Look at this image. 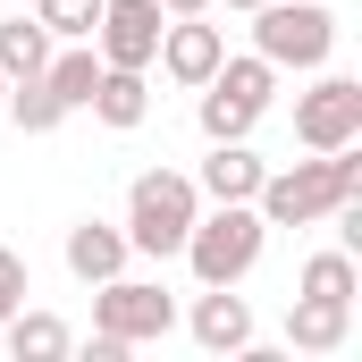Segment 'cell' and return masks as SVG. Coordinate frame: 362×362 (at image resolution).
I'll list each match as a JSON object with an SVG mask.
<instances>
[{
  "instance_id": "cell-1",
  "label": "cell",
  "mask_w": 362,
  "mask_h": 362,
  "mask_svg": "<svg viewBox=\"0 0 362 362\" xmlns=\"http://www.w3.org/2000/svg\"><path fill=\"white\" fill-rule=\"evenodd\" d=\"M346 194H362V152L354 144L312 152V160H295V169H270L262 194H253V211H262V228H320Z\"/></svg>"
},
{
  "instance_id": "cell-2",
  "label": "cell",
  "mask_w": 362,
  "mask_h": 362,
  "mask_svg": "<svg viewBox=\"0 0 362 362\" xmlns=\"http://www.w3.org/2000/svg\"><path fill=\"white\" fill-rule=\"evenodd\" d=\"M262 245H270V228H262L253 202H211V211H194L177 253H185V270L202 286H245L253 262H262Z\"/></svg>"
},
{
  "instance_id": "cell-3",
  "label": "cell",
  "mask_w": 362,
  "mask_h": 362,
  "mask_svg": "<svg viewBox=\"0 0 362 362\" xmlns=\"http://www.w3.org/2000/svg\"><path fill=\"white\" fill-rule=\"evenodd\" d=\"M194 211H202V194L185 169H144V177L127 185V253H152V262H169L185 245V228H194Z\"/></svg>"
},
{
  "instance_id": "cell-4",
  "label": "cell",
  "mask_w": 362,
  "mask_h": 362,
  "mask_svg": "<svg viewBox=\"0 0 362 362\" xmlns=\"http://www.w3.org/2000/svg\"><path fill=\"white\" fill-rule=\"evenodd\" d=\"M253 51L270 59L278 76H286V68H295V76L329 68V51H337V8H320V0H262V8H253Z\"/></svg>"
},
{
  "instance_id": "cell-5",
  "label": "cell",
  "mask_w": 362,
  "mask_h": 362,
  "mask_svg": "<svg viewBox=\"0 0 362 362\" xmlns=\"http://www.w3.org/2000/svg\"><path fill=\"white\" fill-rule=\"evenodd\" d=\"M93 329H110V337H127V346H152V337L177 329V303H169V286L118 270V278L93 286Z\"/></svg>"
},
{
  "instance_id": "cell-6",
  "label": "cell",
  "mask_w": 362,
  "mask_h": 362,
  "mask_svg": "<svg viewBox=\"0 0 362 362\" xmlns=\"http://www.w3.org/2000/svg\"><path fill=\"white\" fill-rule=\"evenodd\" d=\"M295 144H303V152L362 144V85L354 76H320L312 93H295Z\"/></svg>"
},
{
  "instance_id": "cell-7",
  "label": "cell",
  "mask_w": 362,
  "mask_h": 362,
  "mask_svg": "<svg viewBox=\"0 0 362 362\" xmlns=\"http://www.w3.org/2000/svg\"><path fill=\"white\" fill-rule=\"evenodd\" d=\"M160 25H169L160 0H101V17H93V51H101V68H152Z\"/></svg>"
},
{
  "instance_id": "cell-8",
  "label": "cell",
  "mask_w": 362,
  "mask_h": 362,
  "mask_svg": "<svg viewBox=\"0 0 362 362\" xmlns=\"http://www.w3.org/2000/svg\"><path fill=\"white\" fill-rule=\"evenodd\" d=\"M152 59H160V76H169V85H194V93H202V85H211V68L228 59V34H219L211 17H169Z\"/></svg>"
},
{
  "instance_id": "cell-9",
  "label": "cell",
  "mask_w": 362,
  "mask_h": 362,
  "mask_svg": "<svg viewBox=\"0 0 362 362\" xmlns=\"http://www.w3.org/2000/svg\"><path fill=\"white\" fill-rule=\"evenodd\" d=\"M185 329H194L202 354H253V303H245L236 286H202Z\"/></svg>"
},
{
  "instance_id": "cell-10",
  "label": "cell",
  "mask_w": 362,
  "mask_h": 362,
  "mask_svg": "<svg viewBox=\"0 0 362 362\" xmlns=\"http://www.w3.org/2000/svg\"><path fill=\"white\" fill-rule=\"evenodd\" d=\"M262 177H270V169H262V160H253V144L236 135V144H211V160L194 169V194H202V202H253Z\"/></svg>"
},
{
  "instance_id": "cell-11",
  "label": "cell",
  "mask_w": 362,
  "mask_h": 362,
  "mask_svg": "<svg viewBox=\"0 0 362 362\" xmlns=\"http://www.w3.org/2000/svg\"><path fill=\"white\" fill-rule=\"evenodd\" d=\"M85 110L101 118V127H144L152 118V68H101L93 76V93H85Z\"/></svg>"
},
{
  "instance_id": "cell-12",
  "label": "cell",
  "mask_w": 362,
  "mask_h": 362,
  "mask_svg": "<svg viewBox=\"0 0 362 362\" xmlns=\"http://www.w3.org/2000/svg\"><path fill=\"white\" fill-rule=\"evenodd\" d=\"M354 337V303H329V295H295L286 303V346L295 354H337Z\"/></svg>"
},
{
  "instance_id": "cell-13",
  "label": "cell",
  "mask_w": 362,
  "mask_h": 362,
  "mask_svg": "<svg viewBox=\"0 0 362 362\" xmlns=\"http://www.w3.org/2000/svg\"><path fill=\"white\" fill-rule=\"evenodd\" d=\"M68 270L85 278V286L118 278V270H127V228H110V219H76V228H68Z\"/></svg>"
},
{
  "instance_id": "cell-14",
  "label": "cell",
  "mask_w": 362,
  "mask_h": 362,
  "mask_svg": "<svg viewBox=\"0 0 362 362\" xmlns=\"http://www.w3.org/2000/svg\"><path fill=\"white\" fill-rule=\"evenodd\" d=\"M0 337H8V354H17V362H59L68 346H76L59 312H25V303H17V312L0 320Z\"/></svg>"
},
{
  "instance_id": "cell-15",
  "label": "cell",
  "mask_w": 362,
  "mask_h": 362,
  "mask_svg": "<svg viewBox=\"0 0 362 362\" xmlns=\"http://www.w3.org/2000/svg\"><path fill=\"white\" fill-rule=\"evenodd\" d=\"M211 85L228 93V101H245V110L262 118V110L278 101V68L262 59V51H245V59H219V68H211Z\"/></svg>"
},
{
  "instance_id": "cell-16",
  "label": "cell",
  "mask_w": 362,
  "mask_h": 362,
  "mask_svg": "<svg viewBox=\"0 0 362 362\" xmlns=\"http://www.w3.org/2000/svg\"><path fill=\"white\" fill-rule=\"evenodd\" d=\"M295 295H329V303H354V295H362V270H354V253H346V245L312 253V262H303V278H295Z\"/></svg>"
},
{
  "instance_id": "cell-17",
  "label": "cell",
  "mask_w": 362,
  "mask_h": 362,
  "mask_svg": "<svg viewBox=\"0 0 362 362\" xmlns=\"http://www.w3.org/2000/svg\"><path fill=\"white\" fill-rule=\"evenodd\" d=\"M93 76H101V51H93V42H68V51H51V59H42V85L59 93L68 110H85Z\"/></svg>"
},
{
  "instance_id": "cell-18",
  "label": "cell",
  "mask_w": 362,
  "mask_h": 362,
  "mask_svg": "<svg viewBox=\"0 0 362 362\" xmlns=\"http://www.w3.org/2000/svg\"><path fill=\"white\" fill-rule=\"evenodd\" d=\"M42 59H51V34L34 25V17H0V76L17 85V76H42Z\"/></svg>"
},
{
  "instance_id": "cell-19",
  "label": "cell",
  "mask_w": 362,
  "mask_h": 362,
  "mask_svg": "<svg viewBox=\"0 0 362 362\" xmlns=\"http://www.w3.org/2000/svg\"><path fill=\"white\" fill-rule=\"evenodd\" d=\"M0 118H17L25 135H51V127L68 118V101L42 85V76H17V85H8V101H0Z\"/></svg>"
},
{
  "instance_id": "cell-20",
  "label": "cell",
  "mask_w": 362,
  "mask_h": 362,
  "mask_svg": "<svg viewBox=\"0 0 362 362\" xmlns=\"http://www.w3.org/2000/svg\"><path fill=\"white\" fill-rule=\"evenodd\" d=\"M93 17H101V0H34V25L51 42H93Z\"/></svg>"
},
{
  "instance_id": "cell-21",
  "label": "cell",
  "mask_w": 362,
  "mask_h": 362,
  "mask_svg": "<svg viewBox=\"0 0 362 362\" xmlns=\"http://www.w3.org/2000/svg\"><path fill=\"white\" fill-rule=\"evenodd\" d=\"M194 118H202V135H211V144H236V135H253V127H262L245 101H228L219 85H202V110H194Z\"/></svg>"
},
{
  "instance_id": "cell-22",
  "label": "cell",
  "mask_w": 362,
  "mask_h": 362,
  "mask_svg": "<svg viewBox=\"0 0 362 362\" xmlns=\"http://www.w3.org/2000/svg\"><path fill=\"white\" fill-rule=\"evenodd\" d=\"M17 303H25V253H8V245H0V320H8Z\"/></svg>"
},
{
  "instance_id": "cell-23",
  "label": "cell",
  "mask_w": 362,
  "mask_h": 362,
  "mask_svg": "<svg viewBox=\"0 0 362 362\" xmlns=\"http://www.w3.org/2000/svg\"><path fill=\"white\" fill-rule=\"evenodd\" d=\"M160 8H169V17H211L219 0H160Z\"/></svg>"
},
{
  "instance_id": "cell-24",
  "label": "cell",
  "mask_w": 362,
  "mask_h": 362,
  "mask_svg": "<svg viewBox=\"0 0 362 362\" xmlns=\"http://www.w3.org/2000/svg\"><path fill=\"white\" fill-rule=\"evenodd\" d=\"M228 8H245V17H253V8H262V0H228Z\"/></svg>"
},
{
  "instance_id": "cell-25",
  "label": "cell",
  "mask_w": 362,
  "mask_h": 362,
  "mask_svg": "<svg viewBox=\"0 0 362 362\" xmlns=\"http://www.w3.org/2000/svg\"><path fill=\"white\" fill-rule=\"evenodd\" d=\"M0 101H8V76H0Z\"/></svg>"
}]
</instances>
